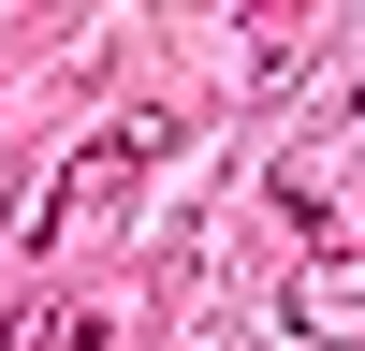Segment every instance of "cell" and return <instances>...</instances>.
I'll list each match as a JSON object with an SVG mask.
<instances>
[{
	"instance_id": "cell-1",
	"label": "cell",
	"mask_w": 365,
	"mask_h": 351,
	"mask_svg": "<svg viewBox=\"0 0 365 351\" xmlns=\"http://www.w3.org/2000/svg\"><path fill=\"white\" fill-rule=\"evenodd\" d=\"M146 146H161V132H146V117H117V132H103V146H88V161H73V176H58V190H44V249H73V234H88V220H103V205H117V190H132V176H146Z\"/></svg>"
},
{
	"instance_id": "cell-2",
	"label": "cell",
	"mask_w": 365,
	"mask_h": 351,
	"mask_svg": "<svg viewBox=\"0 0 365 351\" xmlns=\"http://www.w3.org/2000/svg\"><path fill=\"white\" fill-rule=\"evenodd\" d=\"M15 351H103V322H88V307H29Z\"/></svg>"
}]
</instances>
